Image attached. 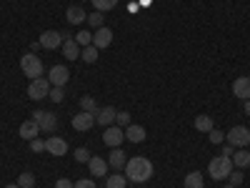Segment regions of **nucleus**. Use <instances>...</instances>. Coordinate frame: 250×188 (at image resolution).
Wrapping results in <instances>:
<instances>
[{"label":"nucleus","instance_id":"nucleus-1","mask_svg":"<svg viewBox=\"0 0 250 188\" xmlns=\"http://www.w3.org/2000/svg\"><path fill=\"white\" fill-rule=\"evenodd\" d=\"M125 176H128L133 183H145L153 178V163L145 156H133L125 163Z\"/></svg>","mask_w":250,"mask_h":188},{"label":"nucleus","instance_id":"nucleus-2","mask_svg":"<svg viewBox=\"0 0 250 188\" xmlns=\"http://www.w3.org/2000/svg\"><path fill=\"white\" fill-rule=\"evenodd\" d=\"M233 173V161L225 156H215L210 163H208V176L213 181H225L228 176Z\"/></svg>","mask_w":250,"mask_h":188},{"label":"nucleus","instance_id":"nucleus-3","mask_svg":"<svg viewBox=\"0 0 250 188\" xmlns=\"http://www.w3.org/2000/svg\"><path fill=\"white\" fill-rule=\"evenodd\" d=\"M20 70H23L30 80H35V78H43V73H45V68H43V60H40L35 53H25L23 58H20Z\"/></svg>","mask_w":250,"mask_h":188},{"label":"nucleus","instance_id":"nucleus-4","mask_svg":"<svg viewBox=\"0 0 250 188\" xmlns=\"http://www.w3.org/2000/svg\"><path fill=\"white\" fill-rule=\"evenodd\" d=\"M50 80L48 78H35V80H30V86H28V98H33V100H43V98H48L50 95Z\"/></svg>","mask_w":250,"mask_h":188},{"label":"nucleus","instance_id":"nucleus-5","mask_svg":"<svg viewBox=\"0 0 250 188\" xmlns=\"http://www.w3.org/2000/svg\"><path fill=\"white\" fill-rule=\"evenodd\" d=\"M228 143L233 145V148H248V143H250V131L245 128V125H235V128L228 131Z\"/></svg>","mask_w":250,"mask_h":188},{"label":"nucleus","instance_id":"nucleus-6","mask_svg":"<svg viewBox=\"0 0 250 188\" xmlns=\"http://www.w3.org/2000/svg\"><path fill=\"white\" fill-rule=\"evenodd\" d=\"M33 120L40 125V131H45V133H53L58 128V118L50 111H33Z\"/></svg>","mask_w":250,"mask_h":188},{"label":"nucleus","instance_id":"nucleus-7","mask_svg":"<svg viewBox=\"0 0 250 188\" xmlns=\"http://www.w3.org/2000/svg\"><path fill=\"white\" fill-rule=\"evenodd\" d=\"M125 141V131L120 125H108L105 133H103V143L108 145V148H118V145Z\"/></svg>","mask_w":250,"mask_h":188},{"label":"nucleus","instance_id":"nucleus-8","mask_svg":"<svg viewBox=\"0 0 250 188\" xmlns=\"http://www.w3.org/2000/svg\"><path fill=\"white\" fill-rule=\"evenodd\" d=\"M62 40H65V35L58 33V30H45L43 35H40L38 43L43 46L45 50H55V48H62Z\"/></svg>","mask_w":250,"mask_h":188},{"label":"nucleus","instance_id":"nucleus-9","mask_svg":"<svg viewBox=\"0 0 250 188\" xmlns=\"http://www.w3.org/2000/svg\"><path fill=\"white\" fill-rule=\"evenodd\" d=\"M68 78H70V73H68L65 66H53V68L48 70V80H50L53 88H62V86L68 83Z\"/></svg>","mask_w":250,"mask_h":188},{"label":"nucleus","instance_id":"nucleus-10","mask_svg":"<svg viewBox=\"0 0 250 188\" xmlns=\"http://www.w3.org/2000/svg\"><path fill=\"white\" fill-rule=\"evenodd\" d=\"M93 125H95V113H85V111H80L78 116H73V128H75L78 133L90 131Z\"/></svg>","mask_w":250,"mask_h":188},{"label":"nucleus","instance_id":"nucleus-11","mask_svg":"<svg viewBox=\"0 0 250 188\" xmlns=\"http://www.w3.org/2000/svg\"><path fill=\"white\" fill-rule=\"evenodd\" d=\"M45 151L50 156H65L68 153V143H65V138H60V136H50L45 141Z\"/></svg>","mask_w":250,"mask_h":188},{"label":"nucleus","instance_id":"nucleus-12","mask_svg":"<svg viewBox=\"0 0 250 188\" xmlns=\"http://www.w3.org/2000/svg\"><path fill=\"white\" fill-rule=\"evenodd\" d=\"M110 43H113V30H110V28H105V25H103V28H98V30L93 33V46H95L98 50L108 48Z\"/></svg>","mask_w":250,"mask_h":188},{"label":"nucleus","instance_id":"nucleus-13","mask_svg":"<svg viewBox=\"0 0 250 188\" xmlns=\"http://www.w3.org/2000/svg\"><path fill=\"white\" fill-rule=\"evenodd\" d=\"M115 116H118V111H115L113 106L98 108V113H95V123H98V125H103V128H108V125H113V123H115Z\"/></svg>","mask_w":250,"mask_h":188},{"label":"nucleus","instance_id":"nucleus-14","mask_svg":"<svg viewBox=\"0 0 250 188\" xmlns=\"http://www.w3.org/2000/svg\"><path fill=\"white\" fill-rule=\"evenodd\" d=\"M233 95L240 98V100H248V98H250V78H248V75L235 78V83H233Z\"/></svg>","mask_w":250,"mask_h":188},{"label":"nucleus","instance_id":"nucleus-15","mask_svg":"<svg viewBox=\"0 0 250 188\" xmlns=\"http://www.w3.org/2000/svg\"><path fill=\"white\" fill-rule=\"evenodd\" d=\"M65 18H68V23L80 25V23H85V20H88V13H85V8H80V5H70L65 10Z\"/></svg>","mask_w":250,"mask_h":188},{"label":"nucleus","instance_id":"nucleus-16","mask_svg":"<svg viewBox=\"0 0 250 188\" xmlns=\"http://www.w3.org/2000/svg\"><path fill=\"white\" fill-rule=\"evenodd\" d=\"M80 50L83 48L75 43V38H65V40H62V55H65V60H78Z\"/></svg>","mask_w":250,"mask_h":188},{"label":"nucleus","instance_id":"nucleus-17","mask_svg":"<svg viewBox=\"0 0 250 188\" xmlns=\"http://www.w3.org/2000/svg\"><path fill=\"white\" fill-rule=\"evenodd\" d=\"M88 165H90V173L93 176H105L108 173V168H110V165H108V161L105 158H100V156H90V161H88Z\"/></svg>","mask_w":250,"mask_h":188},{"label":"nucleus","instance_id":"nucleus-18","mask_svg":"<svg viewBox=\"0 0 250 188\" xmlns=\"http://www.w3.org/2000/svg\"><path fill=\"white\" fill-rule=\"evenodd\" d=\"M20 136H23L25 141H33V138H38L40 136V125L30 118V120H25L23 125H20Z\"/></svg>","mask_w":250,"mask_h":188},{"label":"nucleus","instance_id":"nucleus-19","mask_svg":"<svg viewBox=\"0 0 250 188\" xmlns=\"http://www.w3.org/2000/svg\"><path fill=\"white\" fill-rule=\"evenodd\" d=\"M125 163H128V161H125V153L120 148H113L110 156H108V165L113 171H120V168H125Z\"/></svg>","mask_w":250,"mask_h":188},{"label":"nucleus","instance_id":"nucleus-20","mask_svg":"<svg viewBox=\"0 0 250 188\" xmlns=\"http://www.w3.org/2000/svg\"><path fill=\"white\" fill-rule=\"evenodd\" d=\"M125 138H128L130 143H143L145 141V128L143 125H128V128H125Z\"/></svg>","mask_w":250,"mask_h":188},{"label":"nucleus","instance_id":"nucleus-21","mask_svg":"<svg viewBox=\"0 0 250 188\" xmlns=\"http://www.w3.org/2000/svg\"><path fill=\"white\" fill-rule=\"evenodd\" d=\"M195 128H198L200 133H210V131L215 128V123H213L210 116H198V118H195Z\"/></svg>","mask_w":250,"mask_h":188},{"label":"nucleus","instance_id":"nucleus-22","mask_svg":"<svg viewBox=\"0 0 250 188\" xmlns=\"http://www.w3.org/2000/svg\"><path fill=\"white\" fill-rule=\"evenodd\" d=\"M233 165H238V168H248L250 165V153H248V148H240L238 153H233Z\"/></svg>","mask_w":250,"mask_h":188},{"label":"nucleus","instance_id":"nucleus-23","mask_svg":"<svg viewBox=\"0 0 250 188\" xmlns=\"http://www.w3.org/2000/svg\"><path fill=\"white\" fill-rule=\"evenodd\" d=\"M185 188H203V173L193 171L185 176Z\"/></svg>","mask_w":250,"mask_h":188},{"label":"nucleus","instance_id":"nucleus-24","mask_svg":"<svg viewBox=\"0 0 250 188\" xmlns=\"http://www.w3.org/2000/svg\"><path fill=\"white\" fill-rule=\"evenodd\" d=\"M80 108L85 111V113H98V103H95L93 95H83L80 98Z\"/></svg>","mask_w":250,"mask_h":188},{"label":"nucleus","instance_id":"nucleus-25","mask_svg":"<svg viewBox=\"0 0 250 188\" xmlns=\"http://www.w3.org/2000/svg\"><path fill=\"white\" fill-rule=\"evenodd\" d=\"M75 43H78L80 48H88V46H93V33H88V30H80V33H75Z\"/></svg>","mask_w":250,"mask_h":188},{"label":"nucleus","instance_id":"nucleus-26","mask_svg":"<svg viewBox=\"0 0 250 188\" xmlns=\"http://www.w3.org/2000/svg\"><path fill=\"white\" fill-rule=\"evenodd\" d=\"M90 3L95 5L98 13H105V10H113L118 5V0H90Z\"/></svg>","mask_w":250,"mask_h":188},{"label":"nucleus","instance_id":"nucleus-27","mask_svg":"<svg viewBox=\"0 0 250 188\" xmlns=\"http://www.w3.org/2000/svg\"><path fill=\"white\" fill-rule=\"evenodd\" d=\"M98 53H100V50H98L95 46H88V48L80 50V58L85 60V63H95V60H98Z\"/></svg>","mask_w":250,"mask_h":188},{"label":"nucleus","instance_id":"nucleus-28","mask_svg":"<svg viewBox=\"0 0 250 188\" xmlns=\"http://www.w3.org/2000/svg\"><path fill=\"white\" fill-rule=\"evenodd\" d=\"M18 186H20V188H33V186H35V176H33L30 171L20 173V176H18Z\"/></svg>","mask_w":250,"mask_h":188},{"label":"nucleus","instance_id":"nucleus-29","mask_svg":"<svg viewBox=\"0 0 250 188\" xmlns=\"http://www.w3.org/2000/svg\"><path fill=\"white\" fill-rule=\"evenodd\" d=\"M105 188H125V176H108L105 178Z\"/></svg>","mask_w":250,"mask_h":188},{"label":"nucleus","instance_id":"nucleus-30","mask_svg":"<svg viewBox=\"0 0 250 188\" xmlns=\"http://www.w3.org/2000/svg\"><path fill=\"white\" fill-rule=\"evenodd\" d=\"M115 123L120 125V128H128V125H130V113H128V111H118Z\"/></svg>","mask_w":250,"mask_h":188},{"label":"nucleus","instance_id":"nucleus-31","mask_svg":"<svg viewBox=\"0 0 250 188\" xmlns=\"http://www.w3.org/2000/svg\"><path fill=\"white\" fill-rule=\"evenodd\" d=\"M88 23H90L95 30L103 28V13H98V10H95V13H88Z\"/></svg>","mask_w":250,"mask_h":188},{"label":"nucleus","instance_id":"nucleus-32","mask_svg":"<svg viewBox=\"0 0 250 188\" xmlns=\"http://www.w3.org/2000/svg\"><path fill=\"white\" fill-rule=\"evenodd\" d=\"M30 151H35V153H43V151H45V141L33 138V141H30Z\"/></svg>","mask_w":250,"mask_h":188},{"label":"nucleus","instance_id":"nucleus-33","mask_svg":"<svg viewBox=\"0 0 250 188\" xmlns=\"http://www.w3.org/2000/svg\"><path fill=\"white\" fill-rule=\"evenodd\" d=\"M75 161H78V163H88V161H90L88 148H78V151H75Z\"/></svg>","mask_w":250,"mask_h":188},{"label":"nucleus","instance_id":"nucleus-34","mask_svg":"<svg viewBox=\"0 0 250 188\" xmlns=\"http://www.w3.org/2000/svg\"><path fill=\"white\" fill-rule=\"evenodd\" d=\"M208 138H210V143H223L225 133H223V131H218V128H213L210 133H208Z\"/></svg>","mask_w":250,"mask_h":188},{"label":"nucleus","instance_id":"nucleus-35","mask_svg":"<svg viewBox=\"0 0 250 188\" xmlns=\"http://www.w3.org/2000/svg\"><path fill=\"white\" fill-rule=\"evenodd\" d=\"M62 95H65V93H62V88H50V95H48V98H50L53 103H60Z\"/></svg>","mask_w":250,"mask_h":188},{"label":"nucleus","instance_id":"nucleus-36","mask_svg":"<svg viewBox=\"0 0 250 188\" xmlns=\"http://www.w3.org/2000/svg\"><path fill=\"white\" fill-rule=\"evenodd\" d=\"M228 178H230V186H235V188L243 183V173H240V171H233V173L228 176Z\"/></svg>","mask_w":250,"mask_h":188},{"label":"nucleus","instance_id":"nucleus-37","mask_svg":"<svg viewBox=\"0 0 250 188\" xmlns=\"http://www.w3.org/2000/svg\"><path fill=\"white\" fill-rule=\"evenodd\" d=\"M73 188H95V181H85V178H80V181H75V186Z\"/></svg>","mask_w":250,"mask_h":188},{"label":"nucleus","instance_id":"nucleus-38","mask_svg":"<svg viewBox=\"0 0 250 188\" xmlns=\"http://www.w3.org/2000/svg\"><path fill=\"white\" fill-rule=\"evenodd\" d=\"M73 186H75V183H73L70 178H60V181L55 183V188H73Z\"/></svg>","mask_w":250,"mask_h":188},{"label":"nucleus","instance_id":"nucleus-39","mask_svg":"<svg viewBox=\"0 0 250 188\" xmlns=\"http://www.w3.org/2000/svg\"><path fill=\"white\" fill-rule=\"evenodd\" d=\"M233 153H235V148H233L230 143H228V145H225V151H223L220 156H225V158H233Z\"/></svg>","mask_w":250,"mask_h":188},{"label":"nucleus","instance_id":"nucleus-40","mask_svg":"<svg viewBox=\"0 0 250 188\" xmlns=\"http://www.w3.org/2000/svg\"><path fill=\"white\" fill-rule=\"evenodd\" d=\"M245 113H248V116H250V98H248V100H245Z\"/></svg>","mask_w":250,"mask_h":188},{"label":"nucleus","instance_id":"nucleus-41","mask_svg":"<svg viewBox=\"0 0 250 188\" xmlns=\"http://www.w3.org/2000/svg\"><path fill=\"white\" fill-rule=\"evenodd\" d=\"M5 188H20V186H18V183H10V186H5Z\"/></svg>","mask_w":250,"mask_h":188},{"label":"nucleus","instance_id":"nucleus-42","mask_svg":"<svg viewBox=\"0 0 250 188\" xmlns=\"http://www.w3.org/2000/svg\"><path fill=\"white\" fill-rule=\"evenodd\" d=\"M140 3H143V5H150V0H140Z\"/></svg>","mask_w":250,"mask_h":188},{"label":"nucleus","instance_id":"nucleus-43","mask_svg":"<svg viewBox=\"0 0 250 188\" xmlns=\"http://www.w3.org/2000/svg\"><path fill=\"white\" fill-rule=\"evenodd\" d=\"M223 188H235V186H230V183H228V186H223Z\"/></svg>","mask_w":250,"mask_h":188}]
</instances>
